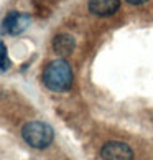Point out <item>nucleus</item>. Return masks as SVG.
<instances>
[{
  "label": "nucleus",
  "mask_w": 153,
  "mask_h": 160,
  "mask_svg": "<svg viewBox=\"0 0 153 160\" xmlns=\"http://www.w3.org/2000/svg\"><path fill=\"white\" fill-rule=\"evenodd\" d=\"M76 46V41L71 35L68 33H61V35H56L55 40H53V50H55L60 56H68L71 55V51L74 50Z\"/></svg>",
  "instance_id": "obj_6"
},
{
  "label": "nucleus",
  "mask_w": 153,
  "mask_h": 160,
  "mask_svg": "<svg viewBox=\"0 0 153 160\" xmlns=\"http://www.w3.org/2000/svg\"><path fill=\"white\" fill-rule=\"evenodd\" d=\"M128 3H132V5H142V3H146L148 0H127Z\"/></svg>",
  "instance_id": "obj_8"
},
{
  "label": "nucleus",
  "mask_w": 153,
  "mask_h": 160,
  "mask_svg": "<svg viewBox=\"0 0 153 160\" xmlns=\"http://www.w3.org/2000/svg\"><path fill=\"white\" fill-rule=\"evenodd\" d=\"M102 160H132L133 152L123 142H107L101 150Z\"/></svg>",
  "instance_id": "obj_4"
},
{
  "label": "nucleus",
  "mask_w": 153,
  "mask_h": 160,
  "mask_svg": "<svg viewBox=\"0 0 153 160\" xmlns=\"http://www.w3.org/2000/svg\"><path fill=\"white\" fill-rule=\"evenodd\" d=\"M30 15L20 13V12H10L2 22V32L7 35H20L30 25Z\"/></svg>",
  "instance_id": "obj_3"
},
{
  "label": "nucleus",
  "mask_w": 153,
  "mask_h": 160,
  "mask_svg": "<svg viewBox=\"0 0 153 160\" xmlns=\"http://www.w3.org/2000/svg\"><path fill=\"white\" fill-rule=\"evenodd\" d=\"M43 82L53 92H64L73 84V69L63 58L53 60L43 71Z\"/></svg>",
  "instance_id": "obj_1"
},
{
  "label": "nucleus",
  "mask_w": 153,
  "mask_h": 160,
  "mask_svg": "<svg viewBox=\"0 0 153 160\" xmlns=\"http://www.w3.org/2000/svg\"><path fill=\"white\" fill-rule=\"evenodd\" d=\"M120 7V0H89V12L97 17L114 15Z\"/></svg>",
  "instance_id": "obj_5"
},
{
  "label": "nucleus",
  "mask_w": 153,
  "mask_h": 160,
  "mask_svg": "<svg viewBox=\"0 0 153 160\" xmlns=\"http://www.w3.org/2000/svg\"><path fill=\"white\" fill-rule=\"evenodd\" d=\"M22 135H23V140L33 149H46L53 142V137H55L53 129L48 124L38 122V121L25 124L22 129Z\"/></svg>",
  "instance_id": "obj_2"
},
{
  "label": "nucleus",
  "mask_w": 153,
  "mask_h": 160,
  "mask_svg": "<svg viewBox=\"0 0 153 160\" xmlns=\"http://www.w3.org/2000/svg\"><path fill=\"white\" fill-rule=\"evenodd\" d=\"M10 68V60H8V55H7V46L2 40H0V69L5 71Z\"/></svg>",
  "instance_id": "obj_7"
}]
</instances>
